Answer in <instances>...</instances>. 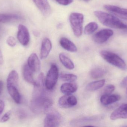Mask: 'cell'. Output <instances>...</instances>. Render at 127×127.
I'll return each instance as SVG.
<instances>
[{
  "label": "cell",
  "instance_id": "37",
  "mask_svg": "<svg viewBox=\"0 0 127 127\" xmlns=\"http://www.w3.org/2000/svg\"></svg>",
  "mask_w": 127,
  "mask_h": 127
},
{
  "label": "cell",
  "instance_id": "35",
  "mask_svg": "<svg viewBox=\"0 0 127 127\" xmlns=\"http://www.w3.org/2000/svg\"><path fill=\"white\" fill-rule=\"evenodd\" d=\"M62 27L63 25L62 24H59L57 25V28H58L59 29H61V28H62Z\"/></svg>",
  "mask_w": 127,
  "mask_h": 127
},
{
  "label": "cell",
  "instance_id": "17",
  "mask_svg": "<svg viewBox=\"0 0 127 127\" xmlns=\"http://www.w3.org/2000/svg\"><path fill=\"white\" fill-rule=\"evenodd\" d=\"M60 44L63 48L68 51L76 52L77 51V48L75 44L67 38H61L60 40Z\"/></svg>",
  "mask_w": 127,
  "mask_h": 127
},
{
  "label": "cell",
  "instance_id": "1",
  "mask_svg": "<svg viewBox=\"0 0 127 127\" xmlns=\"http://www.w3.org/2000/svg\"><path fill=\"white\" fill-rule=\"evenodd\" d=\"M94 14L104 26L115 29L127 30V25L112 14L99 10L95 11Z\"/></svg>",
  "mask_w": 127,
  "mask_h": 127
},
{
  "label": "cell",
  "instance_id": "2",
  "mask_svg": "<svg viewBox=\"0 0 127 127\" xmlns=\"http://www.w3.org/2000/svg\"><path fill=\"white\" fill-rule=\"evenodd\" d=\"M44 94L33 96L31 102V109L33 112L36 114L46 112L52 106V100Z\"/></svg>",
  "mask_w": 127,
  "mask_h": 127
},
{
  "label": "cell",
  "instance_id": "3",
  "mask_svg": "<svg viewBox=\"0 0 127 127\" xmlns=\"http://www.w3.org/2000/svg\"><path fill=\"white\" fill-rule=\"evenodd\" d=\"M101 57L107 62L112 65L125 71L127 69V64L119 56L111 51L103 50L100 52Z\"/></svg>",
  "mask_w": 127,
  "mask_h": 127
},
{
  "label": "cell",
  "instance_id": "34",
  "mask_svg": "<svg viewBox=\"0 0 127 127\" xmlns=\"http://www.w3.org/2000/svg\"><path fill=\"white\" fill-rule=\"evenodd\" d=\"M3 62V54L1 51L0 50V65H2Z\"/></svg>",
  "mask_w": 127,
  "mask_h": 127
},
{
  "label": "cell",
  "instance_id": "21",
  "mask_svg": "<svg viewBox=\"0 0 127 127\" xmlns=\"http://www.w3.org/2000/svg\"><path fill=\"white\" fill-rule=\"evenodd\" d=\"M106 82L105 80L97 81L90 83L87 85L86 89L89 91H94L102 88Z\"/></svg>",
  "mask_w": 127,
  "mask_h": 127
},
{
  "label": "cell",
  "instance_id": "26",
  "mask_svg": "<svg viewBox=\"0 0 127 127\" xmlns=\"http://www.w3.org/2000/svg\"><path fill=\"white\" fill-rule=\"evenodd\" d=\"M60 79L64 81L74 82L77 80V77L75 75L68 73H62L60 75Z\"/></svg>",
  "mask_w": 127,
  "mask_h": 127
},
{
  "label": "cell",
  "instance_id": "13",
  "mask_svg": "<svg viewBox=\"0 0 127 127\" xmlns=\"http://www.w3.org/2000/svg\"><path fill=\"white\" fill-rule=\"evenodd\" d=\"M28 65L35 73L39 72L41 68V63L37 54L32 53L29 56L28 60Z\"/></svg>",
  "mask_w": 127,
  "mask_h": 127
},
{
  "label": "cell",
  "instance_id": "12",
  "mask_svg": "<svg viewBox=\"0 0 127 127\" xmlns=\"http://www.w3.org/2000/svg\"><path fill=\"white\" fill-rule=\"evenodd\" d=\"M36 6L44 16H47L51 12V7L48 0H32Z\"/></svg>",
  "mask_w": 127,
  "mask_h": 127
},
{
  "label": "cell",
  "instance_id": "16",
  "mask_svg": "<svg viewBox=\"0 0 127 127\" xmlns=\"http://www.w3.org/2000/svg\"><path fill=\"white\" fill-rule=\"evenodd\" d=\"M33 71L31 69L27 64L24 66L23 68V76L25 80L32 85L35 84L36 81L33 76Z\"/></svg>",
  "mask_w": 127,
  "mask_h": 127
},
{
  "label": "cell",
  "instance_id": "24",
  "mask_svg": "<svg viewBox=\"0 0 127 127\" xmlns=\"http://www.w3.org/2000/svg\"><path fill=\"white\" fill-rule=\"evenodd\" d=\"M21 17L16 14L0 13V23H5L13 19H19Z\"/></svg>",
  "mask_w": 127,
  "mask_h": 127
},
{
  "label": "cell",
  "instance_id": "8",
  "mask_svg": "<svg viewBox=\"0 0 127 127\" xmlns=\"http://www.w3.org/2000/svg\"><path fill=\"white\" fill-rule=\"evenodd\" d=\"M18 30L17 39L22 45L26 46L30 41V35L28 29L24 25L20 24Z\"/></svg>",
  "mask_w": 127,
  "mask_h": 127
},
{
  "label": "cell",
  "instance_id": "11",
  "mask_svg": "<svg viewBox=\"0 0 127 127\" xmlns=\"http://www.w3.org/2000/svg\"><path fill=\"white\" fill-rule=\"evenodd\" d=\"M112 120L127 119V103L124 104L114 110L110 116Z\"/></svg>",
  "mask_w": 127,
  "mask_h": 127
},
{
  "label": "cell",
  "instance_id": "36",
  "mask_svg": "<svg viewBox=\"0 0 127 127\" xmlns=\"http://www.w3.org/2000/svg\"><path fill=\"white\" fill-rule=\"evenodd\" d=\"M126 94H127V91H126Z\"/></svg>",
  "mask_w": 127,
  "mask_h": 127
},
{
  "label": "cell",
  "instance_id": "14",
  "mask_svg": "<svg viewBox=\"0 0 127 127\" xmlns=\"http://www.w3.org/2000/svg\"><path fill=\"white\" fill-rule=\"evenodd\" d=\"M52 44L51 41L48 38H45L42 42L40 51L41 59L47 58L52 49Z\"/></svg>",
  "mask_w": 127,
  "mask_h": 127
},
{
  "label": "cell",
  "instance_id": "25",
  "mask_svg": "<svg viewBox=\"0 0 127 127\" xmlns=\"http://www.w3.org/2000/svg\"><path fill=\"white\" fill-rule=\"evenodd\" d=\"M98 25L96 22H90L84 28V32L86 35L92 34L97 29Z\"/></svg>",
  "mask_w": 127,
  "mask_h": 127
},
{
  "label": "cell",
  "instance_id": "15",
  "mask_svg": "<svg viewBox=\"0 0 127 127\" xmlns=\"http://www.w3.org/2000/svg\"><path fill=\"white\" fill-rule=\"evenodd\" d=\"M121 98V96L118 94H102L100 101L104 106H108L119 101Z\"/></svg>",
  "mask_w": 127,
  "mask_h": 127
},
{
  "label": "cell",
  "instance_id": "27",
  "mask_svg": "<svg viewBox=\"0 0 127 127\" xmlns=\"http://www.w3.org/2000/svg\"><path fill=\"white\" fill-rule=\"evenodd\" d=\"M115 89V87L114 85L109 84L105 86L103 91L102 94H111Z\"/></svg>",
  "mask_w": 127,
  "mask_h": 127
},
{
  "label": "cell",
  "instance_id": "32",
  "mask_svg": "<svg viewBox=\"0 0 127 127\" xmlns=\"http://www.w3.org/2000/svg\"><path fill=\"white\" fill-rule=\"evenodd\" d=\"M4 103L3 101L0 100V115H1L4 110Z\"/></svg>",
  "mask_w": 127,
  "mask_h": 127
},
{
  "label": "cell",
  "instance_id": "9",
  "mask_svg": "<svg viewBox=\"0 0 127 127\" xmlns=\"http://www.w3.org/2000/svg\"><path fill=\"white\" fill-rule=\"evenodd\" d=\"M77 100L75 96L71 94H65L60 98L59 104L61 107L69 108L73 107L77 105Z\"/></svg>",
  "mask_w": 127,
  "mask_h": 127
},
{
  "label": "cell",
  "instance_id": "29",
  "mask_svg": "<svg viewBox=\"0 0 127 127\" xmlns=\"http://www.w3.org/2000/svg\"><path fill=\"white\" fill-rule=\"evenodd\" d=\"M11 113L10 111H8L4 115L2 116V118L0 120V122L1 123H4L6 122L10 118Z\"/></svg>",
  "mask_w": 127,
  "mask_h": 127
},
{
  "label": "cell",
  "instance_id": "4",
  "mask_svg": "<svg viewBox=\"0 0 127 127\" xmlns=\"http://www.w3.org/2000/svg\"><path fill=\"white\" fill-rule=\"evenodd\" d=\"M84 19L83 15L79 13H72L69 16L71 27L74 34L77 37H79L82 34Z\"/></svg>",
  "mask_w": 127,
  "mask_h": 127
},
{
  "label": "cell",
  "instance_id": "10",
  "mask_svg": "<svg viewBox=\"0 0 127 127\" xmlns=\"http://www.w3.org/2000/svg\"><path fill=\"white\" fill-rule=\"evenodd\" d=\"M104 7L105 9L116 16L127 20V9L109 4L104 5Z\"/></svg>",
  "mask_w": 127,
  "mask_h": 127
},
{
  "label": "cell",
  "instance_id": "31",
  "mask_svg": "<svg viewBox=\"0 0 127 127\" xmlns=\"http://www.w3.org/2000/svg\"><path fill=\"white\" fill-rule=\"evenodd\" d=\"M121 86L122 88H127V76L121 82Z\"/></svg>",
  "mask_w": 127,
  "mask_h": 127
},
{
  "label": "cell",
  "instance_id": "19",
  "mask_svg": "<svg viewBox=\"0 0 127 127\" xmlns=\"http://www.w3.org/2000/svg\"><path fill=\"white\" fill-rule=\"evenodd\" d=\"M18 80V74L17 72L15 70L11 71L7 80V86H13L17 87Z\"/></svg>",
  "mask_w": 127,
  "mask_h": 127
},
{
  "label": "cell",
  "instance_id": "30",
  "mask_svg": "<svg viewBox=\"0 0 127 127\" xmlns=\"http://www.w3.org/2000/svg\"><path fill=\"white\" fill-rule=\"evenodd\" d=\"M73 0H56L57 3L64 6H66L72 3Z\"/></svg>",
  "mask_w": 127,
  "mask_h": 127
},
{
  "label": "cell",
  "instance_id": "18",
  "mask_svg": "<svg viewBox=\"0 0 127 127\" xmlns=\"http://www.w3.org/2000/svg\"><path fill=\"white\" fill-rule=\"evenodd\" d=\"M78 85L73 82H69L63 84L60 87V90L65 94H71L77 90Z\"/></svg>",
  "mask_w": 127,
  "mask_h": 127
},
{
  "label": "cell",
  "instance_id": "28",
  "mask_svg": "<svg viewBox=\"0 0 127 127\" xmlns=\"http://www.w3.org/2000/svg\"><path fill=\"white\" fill-rule=\"evenodd\" d=\"M7 43L9 46L14 47L16 44V41L13 37H9L7 39Z\"/></svg>",
  "mask_w": 127,
  "mask_h": 127
},
{
  "label": "cell",
  "instance_id": "22",
  "mask_svg": "<svg viewBox=\"0 0 127 127\" xmlns=\"http://www.w3.org/2000/svg\"><path fill=\"white\" fill-rule=\"evenodd\" d=\"M106 73V71L105 69L101 67H96L91 70L90 76L92 79H99L104 76Z\"/></svg>",
  "mask_w": 127,
  "mask_h": 127
},
{
  "label": "cell",
  "instance_id": "7",
  "mask_svg": "<svg viewBox=\"0 0 127 127\" xmlns=\"http://www.w3.org/2000/svg\"><path fill=\"white\" fill-rule=\"evenodd\" d=\"M113 32L109 29H104L96 33L93 37V41L98 44H103L113 35Z\"/></svg>",
  "mask_w": 127,
  "mask_h": 127
},
{
  "label": "cell",
  "instance_id": "6",
  "mask_svg": "<svg viewBox=\"0 0 127 127\" xmlns=\"http://www.w3.org/2000/svg\"><path fill=\"white\" fill-rule=\"evenodd\" d=\"M61 117L57 112H52L47 114L44 121L45 127H57L60 125Z\"/></svg>",
  "mask_w": 127,
  "mask_h": 127
},
{
  "label": "cell",
  "instance_id": "33",
  "mask_svg": "<svg viewBox=\"0 0 127 127\" xmlns=\"http://www.w3.org/2000/svg\"><path fill=\"white\" fill-rule=\"evenodd\" d=\"M3 87V83L2 81H0V95L1 94Z\"/></svg>",
  "mask_w": 127,
  "mask_h": 127
},
{
  "label": "cell",
  "instance_id": "20",
  "mask_svg": "<svg viewBox=\"0 0 127 127\" xmlns=\"http://www.w3.org/2000/svg\"><path fill=\"white\" fill-rule=\"evenodd\" d=\"M7 90L10 95L17 104H19L21 101V96L19 92L17 87L13 86H7Z\"/></svg>",
  "mask_w": 127,
  "mask_h": 127
},
{
  "label": "cell",
  "instance_id": "23",
  "mask_svg": "<svg viewBox=\"0 0 127 127\" xmlns=\"http://www.w3.org/2000/svg\"><path fill=\"white\" fill-rule=\"evenodd\" d=\"M60 62L66 68L69 70H72L74 68V65L71 60L63 53L59 54Z\"/></svg>",
  "mask_w": 127,
  "mask_h": 127
},
{
  "label": "cell",
  "instance_id": "5",
  "mask_svg": "<svg viewBox=\"0 0 127 127\" xmlns=\"http://www.w3.org/2000/svg\"><path fill=\"white\" fill-rule=\"evenodd\" d=\"M59 77V69L55 63L51 65L45 79V88L47 90L53 89L57 83Z\"/></svg>",
  "mask_w": 127,
  "mask_h": 127
}]
</instances>
